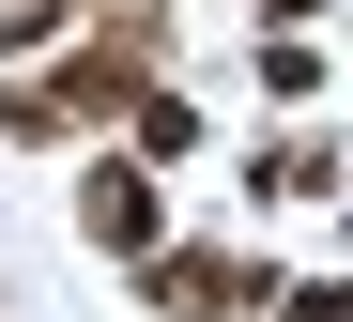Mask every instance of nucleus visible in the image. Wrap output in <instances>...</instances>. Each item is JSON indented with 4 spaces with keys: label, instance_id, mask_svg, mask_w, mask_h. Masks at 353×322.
<instances>
[{
    "label": "nucleus",
    "instance_id": "obj_3",
    "mask_svg": "<svg viewBox=\"0 0 353 322\" xmlns=\"http://www.w3.org/2000/svg\"><path fill=\"white\" fill-rule=\"evenodd\" d=\"M77 245H108V261L139 276L154 245H169V169H154V154H92V169H77Z\"/></svg>",
    "mask_w": 353,
    "mask_h": 322
},
{
    "label": "nucleus",
    "instance_id": "obj_4",
    "mask_svg": "<svg viewBox=\"0 0 353 322\" xmlns=\"http://www.w3.org/2000/svg\"><path fill=\"white\" fill-rule=\"evenodd\" d=\"M338 169H353V154L323 139V123H276V139L246 154V200H323V184H338Z\"/></svg>",
    "mask_w": 353,
    "mask_h": 322
},
{
    "label": "nucleus",
    "instance_id": "obj_1",
    "mask_svg": "<svg viewBox=\"0 0 353 322\" xmlns=\"http://www.w3.org/2000/svg\"><path fill=\"white\" fill-rule=\"evenodd\" d=\"M154 77H169V16L123 0V16H92L62 61H31V77L0 92V139H16V154H46V139H123Z\"/></svg>",
    "mask_w": 353,
    "mask_h": 322
},
{
    "label": "nucleus",
    "instance_id": "obj_5",
    "mask_svg": "<svg viewBox=\"0 0 353 322\" xmlns=\"http://www.w3.org/2000/svg\"><path fill=\"white\" fill-rule=\"evenodd\" d=\"M246 77H261L276 108H307V92H323V46L292 31V16H261V61H246Z\"/></svg>",
    "mask_w": 353,
    "mask_h": 322
},
{
    "label": "nucleus",
    "instance_id": "obj_2",
    "mask_svg": "<svg viewBox=\"0 0 353 322\" xmlns=\"http://www.w3.org/2000/svg\"><path fill=\"white\" fill-rule=\"evenodd\" d=\"M276 261H246V245H154L139 261V307L154 322H261Z\"/></svg>",
    "mask_w": 353,
    "mask_h": 322
},
{
    "label": "nucleus",
    "instance_id": "obj_6",
    "mask_svg": "<svg viewBox=\"0 0 353 322\" xmlns=\"http://www.w3.org/2000/svg\"><path fill=\"white\" fill-rule=\"evenodd\" d=\"M123 154H154V169H169V154H200V108L154 77V92H139V123H123Z\"/></svg>",
    "mask_w": 353,
    "mask_h": 322
}]
</instances>
